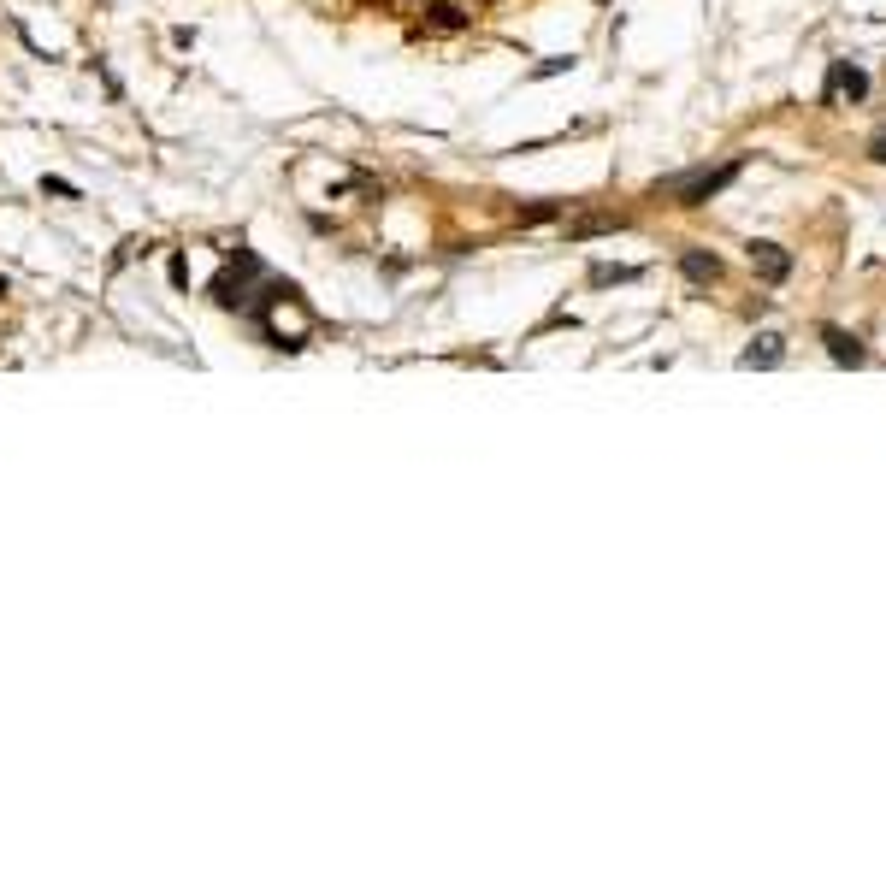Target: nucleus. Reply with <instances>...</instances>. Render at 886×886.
Masks as SVG:
<instances>
[{
  "label": "nucleus",
  "mask_w": 886,
  "mask_h": 886,
  "mask_svg": "<svg viewBox=\"0 0 886 886\" xmlns=\"http://www.w3.org/2000/svg\"><path fill=\"white\" fill-rule=\"evenodd\" d=\"M0 296H6V284H0Z\"/></svg>",
  "instance_id": "obj_14"
},
{
  "label": "nucleus",
  "mask_w": 886,
  "mask_h": 886,
  "mask_svg": "<svg viewBox=\"0 0 886 886\" xmlns=\"http://www.w3.org/2000/svg\"><path fill=\"white\" fill-rule=\"evenodd\" d=\"M786 361V337H774V331H762L757 343L739 355V367H780Z\"/></svg>",
  "instance_id": "obj_6"
},
{
  "label": "nucleus",
  "mask_w": 886,
  "mask_h": 886,
  "mask_svg": "<svg viewBox=\"0 0 886 886\" xmlns=\"http://www.w3.org/2000/svg\"><path fill=\"white\" fill-rule=\"evenodd\" d=\"M751 266H757L762 284H780V278H792V254L780 249V243H751Z\"/></svg>",
  "instance_id": "obj_5"
},
{
  "label": "nucleus",
  "mask_w": 886,
  "mask_h": 886,
  "mask_svg": "<svg viewBox=\"0 0 886 886\" xmlns=\"http://www.w3.org/2000/svg\"><path fill=\"white\" fill-rule=\"evenodd\" d=\"M739 172H745V160H727V166H697V172H680V178L656 184V195H668L674 207H703V201H715V195L727 190Z\"/></svg>",
  "instance_id": "obj_1"
},
{
  "label": "nucleus",
  "mask_w": 886,
  "mask_h": 886,
  "mask_svg": "<svg viewBox=\"0 0 886 886\" xmlns=\"http://www.w3.org/2000/svg\"><path fill=\"white\" fill-rule=\"evenodd\" d=\"M42 190L48 195H71V201H77V184H65V178H42Z\"/></svg>",
  "instance_id": "obj_12"
},
{
  "label": "nucleus",
  "mask_w": 886,
  "mask_h": 886,
  "mask_svg": "<svg viewBox=\"0 0 886 886\" xmlns=\"http://www.w3.org/2000/svg\"><path fill=\"white\" fill-rule=\"evenodd\" d=\"M432 24H438V30H461L467 18H461V6H449V0H438V6H432Z\"/></svg>",
  "instance_id": "obj_11"
},
{
  "label": "nucleus",
  "mask_w": 886,
  "mask_h": 886,
  "mask_svg": "<svg viewBox=\"0 0 886 886\" xmlns=\"http://www.w3.org/2000/svg\"><path fill=\"white\" fill-rule=\"evenodd\" d=\"M822 343H827V355H833L839 367H863V361H869V349H863V337H851L845 325H822Z\"/></svg>",
  "instance_id": "obj_4"
},
{
  "label": "nucleus",
  "mask_w": 886,
  "mask_h": 886,
  "mask_svg": "<svg viewBox=\"0 0 886 886\" xmlns=\"http://www.w3.org/2000/svg\"><path fill=\"white\" fill-rule=\"evenodd\" d=\"M869 160H881V166H886V130H875V136H869Z\"/></svg>",
  "instance_id": "obj_13"
},
{
  "label": "nucleus",
  "mask_w": 886,
  "mask_h": 886,
  "mask_svg": "<svg viewBox=\"0 0 886 886\" xmlns=\"http://www.w3.org/2000/svg\"><path fill=\"white\" fill-rule=\"evenodd\" d=\"M633 278H638V266H609V260L591 266V284H633Z\"/></svg>",
  "instance_id": "obj_9"
},
{
  "label": "nucleus",
  "mask_w": 886,
  "mask_h": 886,
  "mask_svg": "<svg viewBox=\"0 0 886 886\" xmlns=\"http://www.w3.org/2000/svg\"><path fill=\"white\" fill-rule=\"evenodd\" d=\"M556 213H562V201H532V207H520V225H544Z\"/></svg>",
  "instance_id": "obj_10"
},
{
  "label": "nucleus",
  "mask_w": 886,
  "mask_h": 886,
  "mask_svg": "<svg viewBox=\"0 0 886 886\" xmlns=\"http://www.w3.org/2000/svg\"><path fill=\"white\" fill-rule=\"evenodd\" d=\"M839 95H845V101H863V95H869V71H857L851 60H833L827 65L822 101H839Z\"/></svg>",
  "instance_id": "obj_3"
},
{
  "label": "nucleus",
  "mask_w": 886,
  "mask_h": 886,
  "mask_svg": "<svg viewBox=\"0 0 886 886\" xmlns=\"http://www.w3.org/2000/svg\"><path fill=\"white\" fill-rule=\"evenodd\" d=\"M603 231H621V213H585V219H568V237H603Z\"/></svg>",
  "instance_id": "obj_8"
},
{
  "label": "nucleus",
  "mask_w": 886,
  "mask_h": 886,
  "mask_svg": "<svg viewBox=\"0 0 886 886\" xmlns=\"http://www.w3.org/2000/svg\"><path fill=\"white\" fill-rule=\"evenodd\" d=\"M680 272H686L692 284H715V278H721V254H709V249H686V254H680Z\"/></svg>",
  "instance_id": "obj_7"
},
{
  "label": "nucleus",
  "mask_w": 886,
  "mask_h": 886,
  "mask_svg": "<svg viewBox=\"0 0 886 886\" xmlns=\"http://www.w3.org/2000/svg\"><path fill=\"white\" fill-rule=\"evenodd\" d=\"M254 278H260V260H254V249L237 243V266L213 278V302H219V308H249V284Z\"/></svg>",
  "instance_id": "obj_2"
}]
</instances>
